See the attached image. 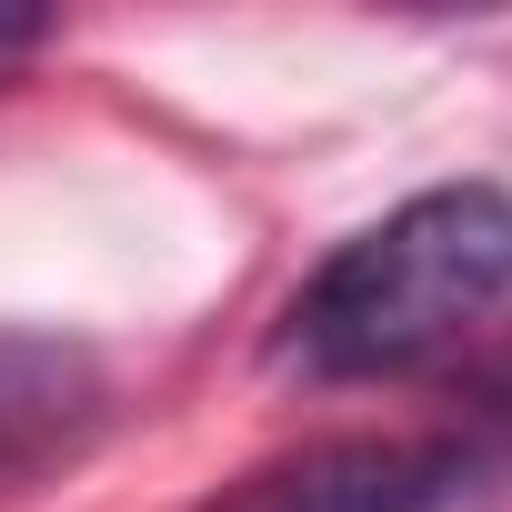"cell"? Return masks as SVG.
<instances>
[{"mask_svg": "<svg viewBox=\"0 0 512 512\" xmlns=\"http://www.w3.org/2000/svg\"><path fill=\"white\" fill-rule=\"evenodd\" d=\"M512 302V191L452 181L412 191L372 231H352L282 312V362L322 382H372L452 352Z\"/></svg>", "mask_w": 512, "mask_h": 512, "instance_id": "6da1fadb", "label": "cell"}, {"mask_svg": "<svg viewBox=\"0 0 512 512\" xmlns=\"http://www.w3.org/2000/svg\"><path fill=\"white\" fill-rule=\"evenodd\" d=\"M462 492H472L462 442H312L221 492L211 512H452Z\"/></svg>", "mask_w": 512, "mask_h": 512, "instance_id": "7a4b0ae2", "label": "cell"}, {"mask_svg": "<svg viewBox=\"0 0 512 512\" xmlns=\"http://www.w3.org/2000/svg\"><path fill=\"white\" fill-rule=\"evenodd\" d=\"M101 412V372L71 342H31V332H0V482L71 452Z\"/></svg>", "mask_w": 512, "mask_h": 512, "instance_id": "3957f363", "label": "cell"}, {"mask_svg": "<svg viewBox=\"0 0 512 512\" xmlns=\"http://www.w3.org/2000/svg\"><path fill=\"white\" fill-rule=\"evenodd\" d=\"M41 41H51V21H41V11H0V71H11V61H31Z\"/></svg>", "mask_w": 512, "mask_h": 512, "instance_id": "277c9868", "label": "cell"}]
</instances>
